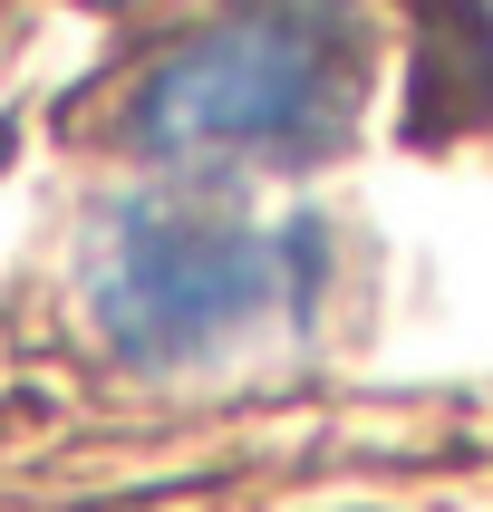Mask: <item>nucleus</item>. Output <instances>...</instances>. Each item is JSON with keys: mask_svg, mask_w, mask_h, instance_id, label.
<instances>
[{"mask_svg": "<svg viewBox=\"0 0 493 512\" xmlns=\"http://www.w3.org/2000/svg\"><path fill=\"white\" fill-rule=\"evenodd\" d=\"M493 116V10L416 0V136H455Z\"/></svg>", "mask_w": 493, "mask_h": 512, "instance_id": "3", "label": "nucleus"}, {"mask_svg": "<svg viewBox=\"0 0 493 512\" xmlns=\"http://www.w3.org/2000/svg\"><path fill=\"white\" fill-rule=\"evenodd\" d=\"M329 281V232L242 223L213 203H126L97 242V329L136 368H194L261 319H310Z\"/></svg>", "mask_w": 493, "mask_h": 512, "instance_id": "2", "label": "nucleus"}, {"mask_svg": "<svg viewBox=\"0 0 493 512\" xmlns=\"http://www.w3.org/2000/svg\"><path fill=\"white\" fill-rule=\"evenodd\" d=\"M368 97L358 0H223L126 97V136L155 165H261L319 155Z\"/></svg>", "mask_w": 493, "mask_h": 512, "instance_id": "1", "label": "nucleus"}]
</instances>
